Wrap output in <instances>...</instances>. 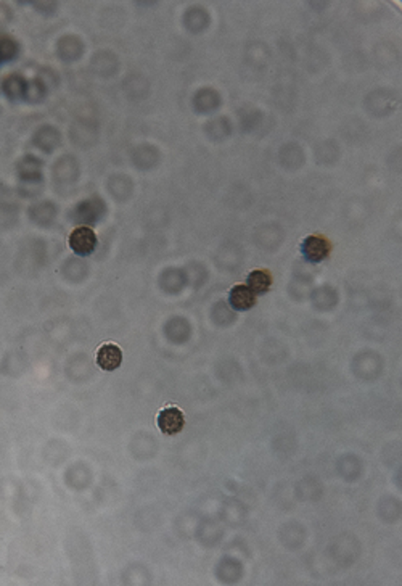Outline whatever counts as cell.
Segmentation results:
<instances>
[{"label":"cell","instance_id":"obj_1","mask_svg":"<svg viewBox=\"0 0 402 586\" xmlns=\"http://www.w3.org/2000/svg\"><path fill=\"white\" fill-rule=\"evenodd\" d=\"M99 239L90 225H79L70 234V248L77 256H90L97 250Z\"/></svg>","mask_w":402,"mask_h":586},{"label":"cell","instance_id":"obj_2","mask_svg":"<svg viewBox=\"0 0 402 586\" xmlns=\"http://www.w3.org/2000/svg\"><path fill=\"white\" fill-rule=\"evenodd\" d=\"M330 251H332V244L323 235H309L301 241V255L307 263H322L328 258Z\"/></svg>","mask_w":402,"mask_h":586},{"label":"cell","instance_id":"obj_3","mask_svg":"<svg viewBox=\"0 0 402 586\" xmlns=\"http://www.w3.org/2000/svg\"><path fill=\"white\" fill-rule=\"evenodd\" d=\"M156 422L161 434L164 435H177L184 430L185 425V415L182 411H180L177 406H169V408H164L159 411Z\"/></svg>","mask_w":402,"mask_h":586},{"label":"cell","instance_id":"obj_4","mask_svg":"<svg viewBox=\"0 0 402 586\" xmlns=\"http://www.w3.org/2000/svg\"><path fill=\"white\" fill-rule=\"evenodd\" d=\"M105 202L99 197L87 198L84 202L77 205L74 213L77 221H84V223H97L105 214Z\"/></svg>","mask_w":402,"mask_h":586},{"label":"cell","instance_id":"obj_5","mask_svg":"<svg viewBox=\"0 0 402 586\" xmlns=\"http://www.w3.org/2000/svg\"><path fill=\"white\" fill-rule=\"evenodd\" d=\"M97 364L103 371L113 372L122 364V351L115 343H106L97 351Z\"/></svg>","mask_w":402,"mask_h":586},{"label":"cell","instance_id":"obj_6","mask_svg":"<svg viewBox=\"0 0 402 586\" xmlns=\"http://www.w3.org/2000/svg\"><path fill=\"white\" fill-rule=\"evenodd\" d=\"M18 177L26 184H38L42 181V161L33 155H26L17 164Z\"/></svg>","mask_w":402,"mask_h":586},{"label":"cell","instance_id":"obj_7","mask_svg":"<svg viewBox=\"0 0 402 586\" xmlns=\"http://www.w3.org/2000/svg\"><path fill=\"white\" fill-rule=\"evenodd\" d=\"M229 305L235 311H250L256 305V295L248 285H235L229 292Z\"/></svg>","mask_w":402,"mask_h":586},{"label":"cell","instance_id":"obj_8","mask_svg":"<svg viewBox=\"0 0 402 586\" xmlns=\"http://www.w3.org/2000/svg\"><path fill=\"white\" fill-rule=\"evenodd\" d=\"M26 87H28V81H26L22 74L13 73L5 76L2 79V84H0V89H2L3 95L7 97L8 100H24Z\"/></svg>","mask_w":402,"mask_h":586},{"label":"cell","instance_id":"obj_9","mask_svg":"<svg viewBox=\"0 0 402 586\" xmlns=\"http://www.w3.org/2000/svg\"><path fill=\"white\" fill-rule=\"evenodd\" d=\"M34 145L44 150L45 153H50L60 145V132L51 126H44L34 134Z\"/></svg>","mask_w":402,"mask_h":586},{"label":"cell","instance_id":"obj_10","mask_svg":"<svg viewBox=\"0 0 402 586\" xmlns=\"http://www.w3.org/2000/svg\"><path fill=\"white\" fill-rule=\"evenodd\" d=\"M246 280H248V287L256 296L264 295V293L269 292V289L272 287V276H271V272L266 269L251 271L248 277H246Z\"/></svg>","mask_w":402,"mask_h":586},{"label":"cell","instance_id":"obj_11","mask_svg":"<svg viewBox=\"0 0 402 586\" xmlns=\"http://www.w3.org/2000/svg\"><path fill=\"white\" fill-rule=\"evenodd\" d=\"M58 54H60L61 58L68 60V61L79 58L81 54H82L81 40L77 38H71V35H68V38H63L58 44Z\"/></svg>","mask_w":402,"mask_h":586},{"label":"cell","instance_id":"obj_12","mask_svg":"<svg viewBox=\"0 0 402 586\" xmlns=\"http://www.w3.org/2000/svg\"><path fill=\"white\" fill-rule=\"evenodd\" d=\"M19 55V44L13 38L2 35L0 38V65L10 63Z\"/></svg>","mask_w":402,"mask_h":586},{"label":"cell","instance_id":"obj_13","mask_svg":"<svg viewBox=\"0 0 402 586\" xmlns=\"http://www.w3.org/2000/svg\"><path fill=\"white\" fill-rule=\"evenodd\" d=\"M45 94H47V89H45V84L39 79L28 81V87H26L24 100L31 102V104H38V102H42Z\"/></svg>","mask_w":402,"mask_h":586}]
</instances>
